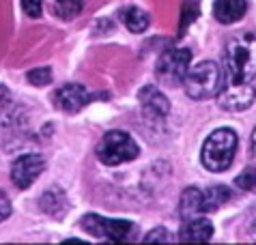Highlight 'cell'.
Wrapping results in <instances>:
<instances>
[{"instance_id":"cell-21","label":"cell","mask_w":256,"mask_h":245,"mask_svg":"<svg viewBox=\"0 0 256 245\" xmlns=\"http://www.w3.org/2000/svg\"><path fill=\"white\" fill-rule=\"evenodd\" d=\"M22 9L28 18H41V9H44V0H22Z\"/></svg>"},{"instance_id":"cell-22","label":"cell","mask_w":256,"mask_h":245,"mask_svg":"<svg viewBox=\"0 0 256 245\" xmlns=\"http://www.w3.org/2000/svg\"><path fill=\"white\" fill-rule=\"evenodd\" d=\"M153 241H164V243H168V241H170L168 230H166V228H155V230H151V232L144 236V243H153Z\"/></svg>"},{"instance_id":"cell-14","label":"cell","mask_w":256,"mask_h":245,"mask_svg":"<svg viewBox=\"0 0 256 245\" xmlns=\"http://www.w3.org/2000/svg\"><path fill=\"white\" fill-rule=\"evenodd\" d=\"M230 200V190L224 185H213L207 192H202V213L218 211L222 204Z\"/></svg>"},{"instance_id":"cell-11","label":"cell","mask_w":256,"mask_h":245,"mask_svg":"<svg viewBox=\"0 0 256 245\" xmlns=\"http://www.w3.org/2000/svg\"><path fill=\"white\" fill-rule=\"evenodd\" d=\"M213 236V224L207 218H190L183 220V226L179 230V241L183 243H207Z\"/></svg>"},{"instance_id":"cell-1","label":"cell","mask_w":256,"mask_h":245,"mask_svg":"<svg viewBox=\"0 0 256 245\" xmlns=\"http://www.w3.org/2000/svg\"><path fill=\"white\" fill-rule=\"evenodd\" d=\"M224 62L230 82H252L256 78V37L241 34V37L228 39V43L224 46Z\"/></svg>"},{"instance_id":"cell-2","label":"cell","mask_w":256,"mask_h":245,"mask_svg":"<svg viewBox=\"0 0 256 245\" xmlns=\"http://www.w3.org/2000/svg\"><path fill=\"white\" fill-rule=\"evenodd\" d=\"M183 86H186V92L192 99L204 102V99H213L222 92V88L226 86V76L218 62L202 60L190 67Z\"/></svg>"},{"instance_id":"cell-10","label":"cell","mask_w":256,"mask_h":245,"mask_svg":"<svg viewBox=\"0 0 256 245\" xmlns=\"http://www.w3.org/2000/svg\"><path fill=\"white\" fill-rule=\"evenodd\" d=\"M140 104H142V110H144V116L146 118H166L168 112H170V104L164 92H160L155 86H144L140 90Z\"/></svg>"},{"instance_id":"cell-13","label":"cell","mask_w":256,"mask_h":245,"mask_svg":"<svg viewBox=\"0 0 256 245\" xmlns=\"http://www.w3.org/2000/svg\"><path fill=\"white\" fill-rule=\"evenodd\" d=\"M179 215L181 220H190L196 215H204L202 213V192L198 187H188L181 196L179 202Z\"/></svg>"},{"instance_id":"cell-24","label":"cell","mask_w":256,"mask_h":245,"mask_svg":"<svg viewBox=\"0 0 256 245\" xmlns=\"http://www.w3.org/2000/svg\"><path fill=\"white\" fill-rule=\"evenodd\" d=\"M252 160L256 162V129H254V134H252Z\"/></svg>"},{"instance_id":"cell-4","label":"cell","mask_w":256,"mask_h":245,"mask_svg":"<svg viewBox=\"0 0 256 245\" xmlns=\"http://www.w3.org/2000/svg\"><path fill=\"white\" fill-rule=\"evenodd\" d=\"M95 153H97V160L104 166H120L136 160L140 155V148L130 134L112 129V132H108L99 140Z\"/></svg>"},{"instance_id":"cell-9","label":"cell","mask_w":256,"mask_h":245,"mask_svg":"<svg viewBox=\"0 0 256 245\" xmlns=\"http://www.w3.org/2000/svg\"><path fill=\"white\" fill-rule=\"evenodd\" d=\"M88 99H90L88 90L84 88L82 84H65L62 88L56 90V95H54L56 106H58L62 112H69V114L80 112L82 108L88 104Z\"/></svg>"},{"instance_id":"cell-6","label":"cell","mask_w":256,"mask_h":245,"mask_svg":"<svg viewBox=\"0 0 256 245\" xmlns=\"http://www.w3.org/2000/svg\"><path fill=\"white\" fill-rule=\"evenodd\" d=\"M190 62H192L190 48H170L155 62V76L164 84L176 86L186 80V76L190 71Z\"/></svg>"},{"instance_id":"cell-16","label":"cell","mask_w":256,"mask_h":245,"mask_svg":"<svg viewBox=\"0 0 256 245\" xmlns=\"http://www.w3.org/2000/svg\"><path fill=\"white\" fill-rule=\"evenodd\" d=\"M41 208H44L46 213H50V215H60L67 208L65 194H62L58 187H54V190H48L44 196H41Z\"/></svg>"},{"instance_id":"cell-12","label":"cell","mask_w":256,"mask_h":245,"mask_svg":"<svg viewBox=\"0 0 256 245\" xmlns=\"http://www.w3.org/2000/svg\"><path fill=\"white\" fill-rule=\"evenodd\" d=\"M246 0H216L213 2V16L220 24H234L246 16Z\"/></svg>"},{"instance_id":"cell-19","label":"cell","mask_w":256,"mask_h":245,"mask_svg":"<svg viewBox=\"0 0 256 245\" xmlns=\"http://www.w3.org/2000/svg\"><path fill=\"white\" fill-rule=\"evenodd\" d=\"M181 24H179V34H183L186 32V28H188V24H192V22H194L196 18H198V2L196 0H186V2H183V13H181Z\"/></svg>"},{"instance_id":"cell-15","label":"cell","mask_w":256,"mask_h":245,"mask_svg":"<svg viewBox=\"0 0 256 245\" xmlns=\"http://www.w3.org/2000/svg\"><path fill=\"white\" fill-rule=\"evenodd\" d=\"M120 20L123 24L130 28V32H144L148 28V16L142 9H136V6H130V9L120 11Z\"/></svg>"},{"instance_id":"cell-18","label":"cell","mask_w":256,"mask_h":245,"mask_svg":"<svg viewBox=\"0 0 256 245\" xmlns=\"http://www.w3.org/2000/svg\"><path fill=\"white\" fill-rule=\"evenodd\" d=\"M234 183L244 192H254L256 190V166H248V168L234 178Z\"/></svg>"},{"instance_id":"cell-23","label":"cell","mask_w":256,"mask_h":245,"mask_svg":"<svg viewBox=\"0 0 256 245\" xmlns=\"http://www.w3.org/2000/svg\"><path fill=\"white\" fill-rule=\"evenodd\" d=\"M9 215H11V202H9V198H6V194L0 192V222L6 220Z\"/></svg>"},{"instance_id":"cell-7","label":"cell","mask_w":256,"mask_h":245,"mask_svg":"<svg viewBox=\"0 0 256 245\" xmlns=\"http://www.w3.org/2000/svg\"><path fill=\"white\" fill-rule=\"evenodd\" d=\"M46 170V160L37 153H28L22 155L13 162V168H11V181L18 190H28L34 178H37L41 172Z\"/></svg>"},{"instance_id":"cell-8","label":"cell","mask_w":256,"mask_h":245,"mask_svg":"<svg viewBox=\"0 0 256 245\" xmlns=\"http://www.w3.org/2000/svg\"><path fill=\"white\" fill-rule=\"evenodd\" d=\"M218 97H220V106H222L224 110L244 112L256 102V88L252 86V82H246V84L230 82L224 86Z\"/></svg>"},{"instance_id":"cell-17","label":"cell","mask_w":256,"mask_h":245,"mask_svg":"<svg viewBox=\"0 0 256 245\" xmlns=\"http://www.w3.org/2000/svg\"><path fill=\"white\" fill-rule=\"evenodd\" d=\"M54 2V13L60 20H74L82 13L84 0H52Z\"/></svg>"},{"instance_id":"cell-3","label":"cell","mask_w":256,"mask_h":245,"mask_svg":"<svg viewBox=\"0 0 256 245\" xmlns=\"http://www.w3.org/2000/svg\"><path fill=\"white\" fill-rule=\"evenodd\" d=\"M237 153V134L232 129H216L202 144V166L209 172H224L230 168V164Z\"/></svg>"},{"instance_id":"cell-5","label":"cell","mask_w":256,"mask_h":245,"mask_svg":"<svg viewBox=\"0 0 256 245\" xmlns=\"http://www.w3.org/2000/svg\"><path fill=\"white\" fill-rule=\"evenodd\" d=\"M80 228H84L88 234H93L95 239H106L112 243H125L136 232V224L134 222L110 220V218H102V215H95V213L84 215L80 220Z\"/></svg>"},{"instance_id":"cell-20","label":"cell","mask_w":256,"mask_h":245,"mask_svg":"<svg viewBox=\"0 0 256 245\" xmlns=\"http://www.w3.org/2000/svg\"><path fill=\"white\" fill-rule=\"evenodd\" d=\"M52 80V69L50 67H39V69H30L28 71V82L34 86H46Z\"/></svg>"}]
</instances>
